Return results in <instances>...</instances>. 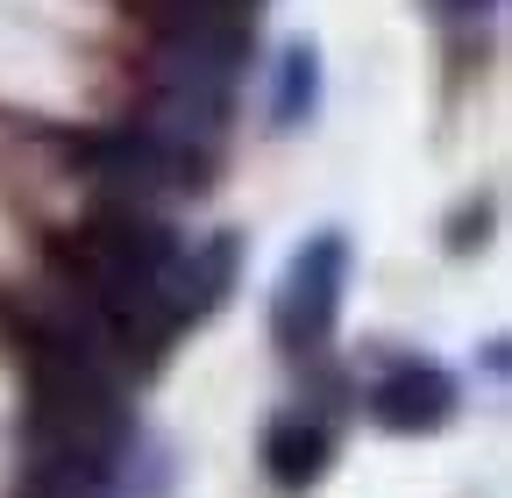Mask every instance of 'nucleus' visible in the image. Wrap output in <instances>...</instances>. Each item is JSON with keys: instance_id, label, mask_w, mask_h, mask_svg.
<instances>
[{"instance_id": "nucleus-3", "label": "nucleus", "mask_w": 512, "mask_h": 498, "mask_svg": "<svg viewBox=\"0 0 512 498\" xmlns=\"http://www.w3.org/2000/svg\"><path fill=\"white\" fill-rule=\"evenodd\" d=\"M299 107H313V50H292V57H285V100H278V121H299Z\"/></svg>"}, {"instance_id": "nucleus-2", "label": "nucleus", "mask_w": 512, "mask_h": 498, "mask_svg": "<svg viewBox=\"0 0 512 498\" xmlns=\"http://www.w3.org/2000/svg\"><path fill=\"white\" fill-rule=\"evenodd\" d=\"M377 406H384V420H392V427L441 420V406H448V378H441V370H420V363H406L399 378L377 392Z\"/></svg>"}, {"instance_id": "nucleus-1", "label": "nucleus", "mask_w": 512, "mask_h": 498, "mask_svg": "<svg viewBox=\"0 0 512 498\" xmlns=\"http://www.w3.org/2000/svg\"><path fill=\"white\" fill-rule=\"evenodd\" d=\"M335 285H342V235H320L306 242V257L292 264L285 278V299H278V335L285 342H320L335 321Z\"/></svg>"}, {"instance_id": "nucleus-4", "label": "nucleus", "mask_w": 512, "mask_h": 498, "mask_svg": "<svg viewBox=\"0 0 512 498\" xmlns=\"http://www.w3.org/2000/svg\"><path fill=\"white\" fill-rule=\"evenodd\" d=\"M456 8H470V0H456ZM477 8H491V0H477Z\"/></svg>"}]
</instances>
